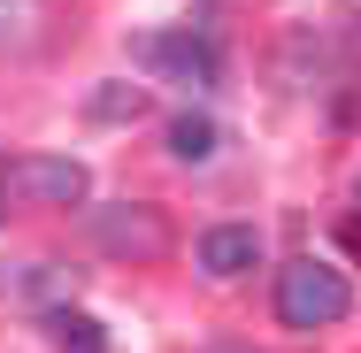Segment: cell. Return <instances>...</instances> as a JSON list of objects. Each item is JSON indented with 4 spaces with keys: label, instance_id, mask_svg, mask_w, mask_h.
I'll return each mask as SVG.
<instances>
[{
    "label": "cell",
    "instance_id": "1",
    "mask_svg": "<svg viewBox=\"0 0 361 353\" xmlns=\"http://www.w3.org/2000/svg\"><path fill=\"white\" fill-rule=\"evenodd\" d=\"M346 307H354V284L338 277L331 261L307 254V261H285L277 269V323L285 330H331Z\"/></svg>",
    "mask_w": 361,
    "mask_h": 353
},
{
    "label": "cell",
    "instance_id": "2",
    "mask_svg": "<svg viewBox=\"0 0 361 353\" xmlns=\"http://www.w3.org/2000/svg\"><path fill=\"white\" fill-rule=\"evenodd\" d=\"M0 200L77 208V200H85V161H70V154H8V161H0Z\"/></svg>",
    "mask_w": 361,
    "mask_h": 353
},
{
    "label": "cell",
    "instance_id": "3",
    "mask_svg": "<svg viewBox=\"0 0 361 353\" xmlns=\"http://www.w3.org/2000/svg\"><path fill=\"white\" fill-rule=\"evenodd\" d=\"M85 230H92L100 254H123V261H161V254H169V223H161V208H139V200L92 208Z\"/></svg>",
    "mask_w": 361,
    "mask_h": 353
},
{
    "label": "cell",
    "instance_id": "4",
    "mask_svg": "<svg viewBox=\"0 0 361 353\" xmlns=\"http://www.w3.org/2000/svg\"><path fill=\"white\" fill-rule=\"evenodd\" d=\"M139 62L161 70V77H177V85H192V92H208L223 77V54L208 39H192V31H154V39H139Z\"/></svg>",
    "mask_w": 361,
    "mask_h": 353
},
{
    "label": "cell",
    "instance_id": "5",
    "mask_svg": "<svg viewBox=\"0 0 361 353\" xmlns=\"http://www.w3.org/2000/svg\"><path fill=\"white\" fill-rule=\"evenodd\" d=\"M62 292H77V269L62 261H16V269H0V307H62Z\"/></svg>",
    "mask_w": 361,
    "mask_h": 353
},
{
    "label": "cell",
    "instance_id": "6",
    "mask_svg": "<svg viewBox=\"0 0 361 353\" xmlns=\"http://www.w3.org/2000/svg\"><path fill=\"white\" fill-rule=\"evenodd\" d=\"M262 261V230L254 223H216V230H200V269L208 277H246Z\"/></svg>",
    "mask_w": 361,
    "mask_h": 353
},
{
    "label": "cell",
    "instance_id": "7",
    "mask_svg": "<svg viewBox=\"0 0 361 353\" xmlns=\"http://www.w3.org/2000/svg\"><path fill=\"white\" fill-rule=\"evenodd\" d=\"M54 23V0H0V54H31Z\"/></svg>",
    "mask_w": 361,
    "mask_h": 353
},
{
    "label": "cell",
    "instance_id": "8",
    "mask_svg": "<svg viewBox=\"0 0 361 353\" xmlns=\"http://www.w3.org/2000/svg\"><path fill=\"white\" fill-rule=\"evenodd\" d=\"M216 146H223L216 116H192V108H185V116L169 123V154H177V161H216Z\"/></svg>",
    "mask_w": 361,
    "mask_h": 353
},
{
    "label": "cell",
    "instance_id": "9",
    "mask_svg": "<svg viewBox=\"0 0 361 353\" xmlns=\"http://www.w3.org/2000/svg\"><path fill=\"white\" fill-rule=\"evenodd\" d=\"M47 338L62 353H108V330H100L92 315H77V307H54V315H47Z\"/></svg>",
    "mask_w": 361,
    "mask_h": 353
},
{
    "label": "cell",
    "instance_id": "10",
    "mask_svg": "<svg viewBox=\"0 0 361 353\" xmlns=\"http://www.w3.org/2000/svg\"><path fill=\"white\" fill-rule=\"evenodd\" d=\"M85 108H92L100 123H131V116L146 108V85H123V77H116V85H100V92L85 100Z\"/></svg>",
    "mask_w": 361,
    "mask_h": 353
}]
</instances>
